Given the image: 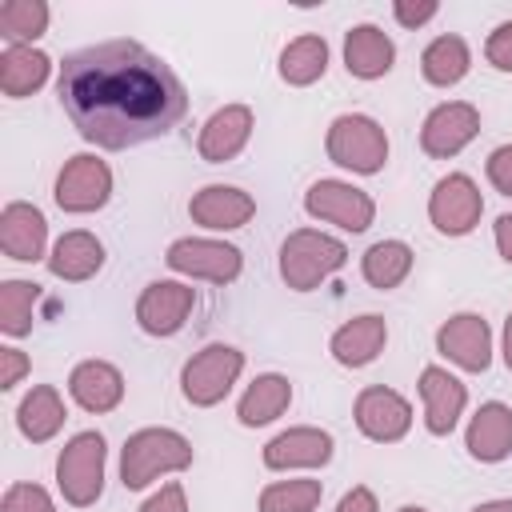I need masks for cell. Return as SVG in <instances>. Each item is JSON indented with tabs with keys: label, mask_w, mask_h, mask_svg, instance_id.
Listing matches in <instances>:
<instances>
[{
	"label": "cell",
	"mask_w": 512,
	"mask_h": 512,
	"mask_svg": "<svg viewBox=\"0 0 512 512\" xmlns=\"http://www.w3.org/2000/svg\"><path fill=\"white\" fill-rule=\"evenodd\" d=\"M192 464V444L172 428H140L124 440L120 452V480L124 488H144L160 472H184Z\"/></svg>",
	"instance_id": "obj_2"
},
{
	"label": "cell",
	"mask_w": 512,
	"mask_h": 512,
	"mask_svg": "<svg viewBox=\"0 0 512 512\" xmlns=\"http://www.w3.org/2000/svg\"><path fill=\"white\" fill-rule=\"evenodd\" d=\"M112 196V172L104 160L80 152L72 156L56 176V204L64 212H96Z\"/></svg>",
	"instance_id": "obj_10"
},
{
	"label": "cell",
	"mask_w": 512,
	"mask_h": 512,
	"mask_svg": "<svg viewBox=\"0 0 512 512\" xmlns=\"http://www.w3.org/2000/svg\"><path fill=\"white\" fill-rule=\"evenodd\" d=\"M352 416H356V428H360L368 440H376V444H392V440H400V436L408 432V424H412V408H408V400H404L400 392L384 388V384L364 388V392L356 396Z\"/></svg>",
	"instance_id": "obj_13"
},
{
	"label": "cell",
	"mask_w": 512,
	"mask_h": 512,
	"mask_svg": "<svg viewBox=\"0 0 512 512\" xmlns=\"http://www.w3.org/2000/svg\"><path fill=\"white\" fill-rule=\"evenodd\" d=\"M468 452L484 464H496L512 452V408L500 400H488L476 408L468 424Z\"/></svg>",
	"instance_id": "obj_21"
},
{
	"label": "cell",
	"mask_w": 512,
	"mask_h": 512,
	"mask_svg": "<svg viewBox=\"0 0 512 512\" xmlns=\"http://www.w3.org/2000/svg\"><path fill=\"white\" fill-rule=\"evenodd\" d=\"M484 56H488L492 68L512 72V20H504V24L492 28V36H488V44H484Z\"/></svg>",
	"instance_id": "obj_35"
},
{
	"label": "cell",
	"mask_w": 512,
	"mask_h": 512,
	"mask_svg": "<svg viewBox=\"0 0 512 512\" xmlns=\"http://www.w3.org/2000/svg\"><path fill=\"white\" fill-rule=\"evenodd\" d=\"M56 92L72 128L112 152L172 132L188 112L180 76L140 40H104L64 56Z\"/></svg>",
	"instance_id": "obj_1"
},
{
	"label": "cell",
	"mask_w": 512,
	"mask_h": 512,
	"mask_svg": "<svg viewBox=\"0 0 512 512\" xmlns=\"http://www.w3.org/2000/svg\"><path fill=\"white\" fill-rule=\"evenodd\" d=\"M48 68L52 60L36 48H24V44H12L0 52V88L4 96H28L36 92L44 80H48Z\"/></svg>",
	"instance_id": "obj_27"
},
{
	"label": "cell",
	"mask_w": 512,
	"mask_h": 512,
	"mask_svg": "<svg viewBox=\"0 0 512 512\" xmlns=\"http://www.w3.org/2000/svg\"><path fill=\"white\" fill-rule=\"evenodd\" d=\"M392 16L404 24V28H420V24H428L432 16H436V0H396L392 4Z\"/></svg>",
	"instance_id": "obj_37"
},
{
	"label": "cell",
	"mask_w": 512,
	"mask_h": 512,
	"mask_svg": "<svg viewBox=\"0 0 512 512\" xmlns=\"http://www.w3.org/2000/svg\"><path fill=\"white\" fill-rule=\"evenodd\" d=\"M24 372H28V356L20 348H0V388L20 384Z\"/></svg>",
	"instance_id": "obj_39"
},
{
	"label": "cell",
	"mask_w": 512,
	"mask_h": 512,
	"mask_svg": "<svg viewBox=\"0 0 512 512\" xmlns=\"http://www.w3.org/2000/svg\"><path fill=\"white\" fill-rule=\"evenodd\" d=\"M496 248H500V256L512 264V216H500V220H496Z\"/></svg>",
	"instance_id": "obj_41"
},
{
	"label": "cell",
	"mask_w": 512,
	"mask_h": 512,
	"mask_svg": "<svg viewBox=\"0 0 512 512\" xmlns=\"http://www.w3.org/2000/svg\"><path fill=\"white\" fill-rule=\"evenodd\" d=\"M252 212H256V200L244 188H232V184H208L188 200V216L204 228H216V232L248 224Z\"/></svg>",
	"instance_id": "obj_16"
},
{
	"label": "cell",
	"mask_w": 512,
	"mask_h": 512,
	"mask_svg": "<svg viewBox=\"0 0 512 512\" xmlns=\"http://www.w3.org/2000/svg\"><path fill=\"white\" fill-rule=\"evenodd\" d=\"M480 212H484L480 188L464 172H448L428 196V216L444 236H468L480 224Z\"/></svg>",
	"instance_id": "obj_8"
},
{
	"label": "cell",
	"mask_w": 512,
	"mask_h": 512,
	"mask_svg": "<svg viewBox=\"0 0 512 512\" xmlns=\"http://www.w3.org/2000/svg\"><path fill=\"white\" fill-rule=\"evenodd\" d=\"M288 404H292V384H288V376L264 372V376H256V380L248 384V392L240 396L236 416H240V424L260 428V424H272Z\"/></svg>",
	"instance_id": "obj_25"
},
{
	"label": "cell",
	"mask_w": 512,
	"mask_h": 512,
	"mask_svg": "<svg viewBox=\"0 0 512 512\" xmlns=\"http://www.w3.org/2000/svg\"><path fill=\"white\" fill-rule=\"evenodd\" d=\"M328 160L360 176H372L388 160V136L372 116L344 112L328 124Z\"/></svg>",
	"instance_id": "obj_4"
},
{
	"label": "cell",
	"mask_w": 512,
	"mask_h": 512,
	"mask_svg": "<svg viewBox=\"0 0 512 512\" xmlns=\"http://www.w3.org/2000/svg\"><path fill=\"white\" fill-rule=\"evenodd\" d=\"M384 340H388L384 316L368 312V316H356V320H348V324H340L332 332V356L344 368H364V364H372L380 356Z\"/></svg>",
	"instance_id": "obj_22"
},
{
	"label": "cell",
	"mask_w": 512,
	"mask_h": 512,
	"mask_svg": "<svg viewBox=\"0 0 512 512\" xmlns=\"http://www.w3.org/2000/svg\"><path fill=\"white\" fill-rule=\"evenodd\" d=\"M420 400H424V424L432 436H448L468 404V388L448 372V368H436L428 364L420 372Z\"/></svg>",
	"instance_id": "obj_15"
},
{
	"label": "cell",
	"mask_w": 512,
	"mask_h": 512,
	"mask_svg": "<svg viewBox=\"0 0 512 512\" xmlns=\"http://www.w3.org/2000/svg\"><path fill=\"white\" fill-rule=\"evenodd\" d=\"M360 272H364V280H368L372 288L388 292V288L404 284V276L412 272V248H408L404 240H376V244L364 252Z\"/></svg>",
	"instance_id": "obj_29"
},
{
	"label": "cell",
	"mask_w": 512,
	"mask_h": 512,
	"mask_svg": "<svg viewBox=\"0 0 512 512\" xmlns=\"http://www.w3.org/2000/svg\"><path fill=\"white\" fill-rule=\"evenodd\" d=\"M436 348H440V356H448L464 372H484L492 364V328H488L484 316L460 312V316H452V320L440 324Z\"/></svg>",
	"instance_id": "obj_12"
},
{
	"label": "cell",
	"mask_w": 512,
	"mask_h": 512,
	"mask_svg": "<svg viewBox=\"0 0 512 512\" xmlns=\"http://www.w3.org/2000/svg\"><path fill=\"white\" fill-rule=\"evenodd\" d=\"M344 260H348V248L336 236H324L312 228H300L280 244V276L296 292L316 288L324 276L344 268Z\"/></svg>",
	"instance_id": "obj_3"
},
{
	"label": "cell",
	"mask_w": 512,
	"mask_h": 512,
	"mask_svg": "<svg viewBox=\"0 0 512 512\" xmlns=\"http://www.w3.org/2000/svg\"><path fill=\"white\" fill-rule=\"evenodd\" d=\"M56 484L68 504L88 508L104 492V436L100 432H76L60 460H56Z\"/></svg>",
	"instance_id": "obj_6"
},
{
	"label": "cell",
	"mask_w": 512,
	"mask_h": 512,
	"mask_svg": "<svg viewBox=\"0 0 512 512\" xmlns=\"http://www.w3.org/2000/svg\"><path fill=\"white\" fill-rule=\"evenodd\" d=\"M240 372H244V352L240 348H232V344H208V348H200L184 364L180 392H184L188 404L212 408V404H220L232 392V384H236Z\"/></svg>",
	"instance_id": "obj_5"
},
{
	"label": "cell",
	"mask_w": 512,
	"mask_h": 512,
	"mask_svg": "<svg viewBox=\"0 0 512 512\" xmlns=\"http://www.w3.org/2000/svg\"><path fill=\"white\" fill-rule=\"evenodd\" d=\"M488 180L496 192L512 196V144H500L492 156H488Z\"/></svg>",
	"instance_id": "obj_36"
},
{
	"label": "cell",
	"mask_w": 512,
	"mask_h": 512,
	"mask_svg": "<svg viewBox=\"0 0 512 512\" xmlns=\"http://www.w3.org/2000/svg\"><path fill=\"white\" fill-rule=\"evenodd\" d=\"M68 392L84 412H112L124 400V376L108 360H84L72 368Z\"/></svg>",
	"instance_id": "obj_20"
},
{
	"label": "cell",
	"mask_w": 512,
	"mask_h": 512,
	"mask_svg": "<svg viewBox=\"0 0 512 512\" xmlns=\"http://www.w3.org/2000/svg\"><path fill=\"white\" fill-rule=\"evenodd\" d=\"M48 268H52V276L80 284V280H88V276H96V272L104 268V244H100L92 232H84V228L64 232V236L52 244Z\"/></svg>",
	"instance_id": "obj_23"
},
{
	"label": "cell",
	"mask_w": 512,
	"mask_h": 512,
	"mask_svg": "<svg viewBox=\"0 0 512 512\" xmlns=\"http://www.w3.org/2000/svg\"><path fill=\"white\" fill-rule=\"evenodd\" d=\"M304 208L316 216V220H328L344 232H364L376 216V204L368 192L344 184V180H316L308 192H304Z\"/></svg>",
	"instance_id": "obj_9"
},
{
	"label": "cell",
	"mask_w": 512,
	"mask_h": 512,
	"mask_svg": "<svg viewBox=\"0 0 512 512\" xmlns=\"http://www.w3.org/2000/svg\"><path fill=\"white\" fill-rule=\"evenodd\" d=\"M476 132H480V112L468 100H448V104H440L424 116L420 148L436 160H448L460 148H468L476 140Z\"/></svg>",
	"instance_id": "obj_11"
},
{
	"label": "cell",
	"mask_w": 512,
	"mask_h": 512,
	"mask_svg": "<svg viewBox=\"0 0 512 512\" xmlns=\"http://www.w3.org/2000/svg\"><path fill=\"white\" fill-rule=\"evenodd\" d=\"M196 304V292L188 284H176V280H156L140 292L136 300V324L148 332V336H172L184 328L188 312Z\"/></svg>",
	"instance_id": "obj_14"
},
{
	"label": "cell",
	"mask_w": 512,
	"mask_h": 512,
	"mask_svg": "<svg viewBox=\"0 0 512 512\" xmlns=\"http://www.w3.org/2000/svg\"><path fill=\"white\" fill-rule=\"evenodd\" d=\"M64 400H60V392L52 388V384H36L24 400H20V408H16V424H20V432L32 440V444H44V440H52L56 432H60V424H64Z\"/></svg>",
	"instance_id": "obj_26"
},
{
	"label": "cell",
	"mask_w": 512,
	"mask_h": 512,
	"mask_svg": "<svg viewBox=\"0 0 512 512\" xmlns=\"http://www.w3.org/2000/svg\"><path fill=\"white\" fill-rule=\"evenodd\" d=\"M336 512H380L376 508V496H372V488H352V492H344V500L336 504Z\"/></svg>",
	"instance_id": "obj_40"
},
{
	"label": "cell",
	"mask_w": 512,
	"mask_h": 512,
	"mask_svg": "<svg viewBox=\"0 0 512 512\" xmlns=\"http://www.w3.org/2000/svg\"><path fill=\"white\" fill-rule=\"evenodd\" d=\"M168 268L176 272H188V276H200V280H212V284H228L240 276L244 268V256L236 244H224V240H200V236H184V240H172L168 252H164Z\"/></svg>",
	"instance_id": "obj_7"
},
{
	"label": "cell",
	"mask_w": 512,
	"mask_h": 512,
	"mask_svg": "<svg viewBox=\"0 0 512 512\" xmlns=\"http://www.w3.org/2000/svg\"><path fill=\"white\" fill-rule=\"evenodd\" d=\"M0 512H56V504H52V496H48L40 484L20 480V484H12V488L4 492Z\"/></svg>",
	"instance_id": "obj_34"
},
{
	"label": "cell",
	"mask_w": 512,
	"mask_h": 512,
	"mask_svg": "<svg viewBox=\"0 0 512 512\" xmlns=\"http://www.w3.org/2000/svg\"><path fill=\"white\" fill-rule=\"evenodd\" d=\"M324 68H328V44H324V36H296L280 52V76L288 84H296V88L320 80Z\"/></svg>",
	"instance_id": "obj_30"
},
{
	"label": "cell",
	"mask_w": 512,
	"mask_h": 512,
	"mask_svg": "<svg viewBox=\"0 0 512 512\" xmlns=\"http://www.w3.org/2000/svg\"><path fill=\"white\" fill-rule=\"evenodd\" d=\"M468 64H472L468 44H464L456 32L436 36V40L424 48V56H420V72H424V80H428V84H436V88L460 84V80L468 76Z\"/></svg>",
	"instance_id": "obj_28"
},
{
	"label": "cell",
	"mask_w": 512,
	"mask_h": 512,
	"mask_svg": "<svg viewBox=\"0 0 512 512\" xmlns=\"http://www.w3.org/2000/svg\"><path fill=\"white\" fill-rule=\"evenodd\" d=\"M32 304H36L32 280H4L0 284V328L8 336H24L32 328Z\"/></svg>",
	"instance_id": "obj_33"
},
{
	"label": "cell",
	"mask_w": 512,
	"mask_h": 512,
	"mask_svg": "<svg viewBox=\"0 0 512 512\" xmlns=\"http://www.w3.org/2000/svg\"><path fill=\"white\" fill-rule=\"evenodd\" d=\"M504 364L512 368V312H508V320H504Z\"/></svg>",
	"instance_id": "obj_42"
},
{
	"label": "cell",
	"mask_w": 512,
	"mask_h": 512,
	"mask_svg": "<svg viewBox=\"0 0 512 512\" xmlns=\"http://www.w3.org/2000/svg\"><path fill=\"white\" fill-rule=\"evenodd\" d=\"M48 28V4L44 0H4L0 4V32L8 40H36Z\"/></svg>",
	"instance_id": "obj_32"
},
{
	"label": "cell",
	"mask_w": 512,
	"mask_h": 512,
	"mask_svg": "<svg viewBox=\"0 0 512 512\" xmlns=\"http://www.w3.org/2000/svg\"><path fill=\"white\" fill-rule=\"evenodd\" d=\"M140 512H188V500H184V488L172 480V484H164L156 496H148L144 504H140Z\"/></svg>",
	"instance_id": "obj_38"
},
{
	"label": "cell",
	"mask_w": 512,
	"mask_h": 512,
	"mask_svg": "<svg viewBox=\"0 0 512 512\" xmlns=\"http://www.w3.org/2000/svg\"><path fill=\"white\" fill-rule=\"evenodd\" d=\"M472 512H512V500H492V504H480Z\"/></svg>",
	"instance_id": "obj_43"
},
{
	"label": "cell",
	"mask_w": 512,
	"mask_h": 512,
	"mask_svg": "<svg viewBox=\"0 0 512 512\" xmlns=\"http://www.w3.org/2000/svg\"><path fill=\"white\" fill-rule=\"evenodd\" d=\"M332 460V436L324 428H288L264 444L268 468H320Z\"/></svg>",
	"instance_id": "obj_19"
},
{
	"label": "cell",
	"mask_w": 512,
	"mask_h": 512,
	"mask_svg": "<svg viewBox=\"0 0 512 512\" xmlns=\"http://www.w3.org/2000/svg\"><path fill=\"white\" fill-rule=\"evenodd\" d=\"M248 136H252V108L248 104H228V108L208 116V124L200 128L196 148L208 164H224L248 144Z\"/></svg>",
	"instance_id": "obj_17"
},
{
	"label": "cell",
	"mask_w": 512,
	"mask_h": 512,
	"mask_svg": "<svg viewBox=\"0 0 512 512\" xmlns=\"http://www.w3.org/2000/svg\"><path fill=\"white\" fill-rule=\"evenodd\" d=\"M320 496V480H280L260 492V512H312Z\"/></svg>",
	"instance_id": "obj_31"
},
{
	"label": "cell",
	"mask_w": 512,
	"mask_h": 512,
	"mask_svg": "<svg viewBox=\"0 0 512 512\" xmlns=\"http://www.w3.org/2000/svg\"><path fill=\"white\" fill-rule=\"evenodd\" d=\"M44 240H48V224H44V212L24 204V200H12L4 212H0V248L4 256L12 260H40L44 256Z\"/></svg>",
	"instance_id": "obj_18"
},
{
	"label": "cell",
	"mask_w": 512,
	"mask_h": 512,
	"mask_svg": "<svg viewBox=\"0 0 512 512\" xmlns=\"http://www.w3.org/2000/svg\"><path fill=\"white\" fill-rule=\"evenodd\" d=\"M392 60H396V48H392V40L376 24L348 28V36H344V64H348L352 76L376 80V76H384L392 68Z\"/></svg>",
	"instance_id": "obj_24"
},
{
	"label": "cell",
	"mask_w": 512,
	"mask_h": 512,
	"mask_svg": "<svg viewBox=\"0 0 512 512\" xmlns=\"http://www.w3.org/2000/svg\"><path fill=\"white\" fill-rule=\"evenodd\" d=\"M400 512H428V508H420V504H404Z\"/></svg>",
	"instance_id": "obj_44"
}]
</instances>
